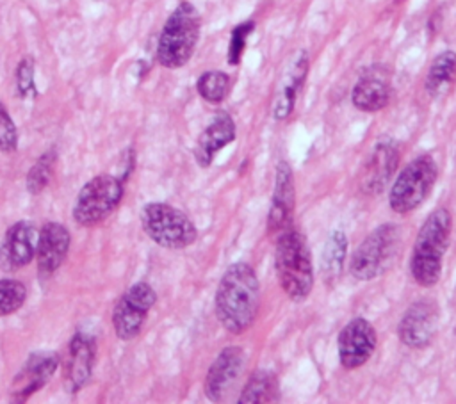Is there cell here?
I'll return each instance as SVG.
<instances>
[{
  "instance_id": "6da1fadb",
  "label": "cell",
  "mask_w": 456,
  "mask_h": 404,
  "mask_svg": "<svg viewBox=\"0 0 456 404\" xmlns=\"http://www.w3.org/2000/svg\"><path fill=\"white\" fill-rule=\"evenodd\" d=\"M214 308L219 324L232 335L253 326L260 308V283L249 263L237 262L224 271L216 288Z\"/></svg>"
},
{
  "instance_id": "7a4b0ae2",
  "label": "cell",
  "mask_w": 456,
  "mask_h": 404,
  "mask_svg": "<svg viewBox=\"0 0 456 404\" xmlns=\"http://www.w3.org/2000/svg\"><path fill=\"white\" fill-rule=\"evenodd\" d=\"M451 231L452 217L447 208L433 210L417 231L410 258V272L420 287L429 288L440 281Z\"/></svg>"
},
{
  "instance_id": "3957f363",
  "label": "cell",
  "mask_w": 456,
  "mask_h": 404,
  "mask_svg": "<svg viewBox=\"0 0 456 404\" xmlns=\"http://www.w3.org/2000/svg\"><path fill=\"white\" fill-rule=\"evenodd\" d=\"M276 278L290 301H305L314 288V263L306 238L289 228L276 237L274 246Z\"/></svg>"
},
{
  "instance_id": "277c9868",
  "label": "cell",
  "mask_w": 456,
  "mask_h": 404,
  "mask_svg": "<svg viewBox=\"0 0 456 404\" xmlns=\"http://www.w3.org/2000/svg\"><path fill=\"white\" fill-rule=\"evenodd\" d=\"M201 18L191 2H180L166 20L157 43L160 66L176 69L189 62L200 39Z\"/></svg>"
},
{
  "instance_id": "5b68a950",
  "label": "cell",
  "mask_w": 456,
  "mask_h": 404,
  "mask_svg": "<svg viewBox=\"0 0 456 404\" xmlns=\"http://www.w3.org/2000/svg\"><path fill=\"white\" fill-rule=\"evenodd\" d=\"M401 228L394 222H383L374 228L353 251L349 272L362 281L385 274L401 253Z\"/></svg>"
},
{
  "instance_id": "8992f818",
  "label": "cell",
  "mask_w": 456,
  "mask_h": 404,
  "mask_svg": "<svg viewBox=\"0 0 456 404\" xmlns=\"http://www.w3.org/2000/svg\"><path fill=\"white\" fill-rule=\"evenodd\" d=\"M438 176V164L429 155H419L401 169L395 182L390 187L388 205L395 214H410L419 208L431 189L435 187Z\"/></svg>"
},
{
  "instance_id": "52a82bcc",
  "label": "cell",
  "mask_w": 456,
  "mask_h": 404,
  "mask_svg": "<svg viewBox=\"0 0 456 404\" xmlns=\"http://www.w3.org/2000/svg\"><path fill=\"white\" fill-rule=\"evenodd\" d=\"M141 226L155 244L167 249H183L198 237L194 222L182 210L160 201L142 206Z\"/></svg>"
},
{
  "instance_id": "ba28073f",
  "label": "cell",
  "mask_w": 456,
  "mask_h": 404,
  "mask_svg": "<svg viewBox=\"0 0 456 404\" xmlns=\"http://www.w3.org/2000/svg\"><path fill=\"white\" fill-rule=\"evenodd\" d=\"M123 180L114 174L91 178L77 194L73 219L82 226H93L107 219L123 198Z\"/></svg>"
},
{
  "instance_id": "9c48e42d",
  "label": "cell",
  "mask_w": 456,
  "mask_h": 404,
  "mask_svg": "<svg viewBox=\"0 0 456 404\" xmlns=\"http://www.w3.org/2000/svg\"><path fill=\"white\" fill-rule=\"evenodd\" d=\"M155 301H157V294L148 283L139 281L132 285L121 295V299L112 310V326L118 338L121 340L135 338L141 333Z\"/></svg>"
},
{
  "instance_id": "30bf717a",
  "label": "cell",
  "mask_w": 456,
  "mask_h": 404,
  "mask_svg": "<svg viewBox=\"0 0 456 404\" xmlns=\"http://www.w3.org/2000/svg\"><path fill=\"white\" fill-rule=\"evenodd\" d=\"M376 342H378L376 329L367 319L363 317L351 319L340 329L337 338V352H338L340 365L347 370L363 367L374 354Z\"/></svg>"
},
{
  "instance_id": "8fae6325",
  "label": "cell",
  "mask_w": 456,
  "mask_h": 404,
  "mask_svg": "<svg viewBox=\"0 0 456 404\" xmlns=\"http://www.w3.org/2000/svg\"><path fill=\"white\" fill-rule=\"evenodd\" d=\"M438 327V306L433 299H417L413 301L406 311L403 313L399 326H397V335L399 340L411 347V349H424L428 347Z\"/></svg>"
},
{
  "instance_id": "7c38bea8",
  "label": "cell",
  "mask_w": 456,
  "mask_h": 404,
  "mask_svg": "<svg viewBox=\"0 0 456 404\" xmlns=\"http://www.w3.org/2000/svg\"><path fill=\"white\" fill-rule=\"evenodd\" d=\"M296 206V187H294V173L290 166L281 160L276 164L274 171V189L269 205L267 215V233L280 235L281 231L289 230L294 217Z\"/></svg>"
},
{
  "instance_id": "4fadbf2b",
  "label": "cell",
  "mask_w": 456,
  "mask_h": 404,
  "mask_svg": "<svg viewBox=\"0 0 456 404\" xmlns=\"http://www.w3.org/2000/svg\"><path fill=\"white\" fill-rule=\"evenodd\" d=\"M246 356L242 347L228 345L212 361L205 376V395L212 402H221L235 386L237 379L244 370Z\"/></svg>"
},
{
  "instance_id": "5bb4252c",
  "label": "cell",
  "mask_w": 456,
  "mask_h": 404,
  "mask_svg": "<svg viewBox=\"0 0 456 404\" xmlns=\"http://www.w3.org/2000/svg\"><path fill=\"white\" fill-rule=\"evenodd\" d=\"M399 164V144L392 137L376 141L363 167L362 189L367 194H379L394 176Z\"/></svg>"
},
{
  "instance_id": "9a60e30c",
  "label": "cell",
  "mask_w": 456,
  "mask_h": 404,
  "mask_svg": "<svg viewBox=\"0 0 456 404\" xmlns=\"http://www.w3.org/2000/svg\"><path fill=\"white\" fill-rule=\"evenodd\" d=\"M57 367H59L57 354L34 352L12 379V388H11L12 400L23 402L32 393L41 390L50 381V377L55 374Z\"/></svg>"
},
{
  "instance_id": "2e32d148",
  "label": "cell",
  "mask_w": 456,
  "mask_h": 404,
  "mask_svg": "<svg viewBox=\"0 0 456 404\" xmlns=\"http://www.w3.org/2000/svg\"><path fill=\"white\" fill-rule=\"evenodd\" d=\"M36 228L27 221L12 224L0 244V267L5 272L18 271L36 256Z\"/></svg>"
},
{
  "instance_id": "e0dca14e",
  "label": "cell",
  "mask_w": 456,
  "mask_h": 404,
  "mask_svg": "<svg viewBox=\"0 0 456 404\" xmlns=\"http://www.w3.org/2000/svg\"><path fill=\"white\" fill-rule=\"evenodd\" d=\"M69 231L61 222H46L36 242V260L41 278L52 276L64 262L69 249Z\"/></svg>"
},
{
  "instance_id": "ac0fdd59",
  "label": "cell",
  "mask_w": 456,
  "mask_h": 404,
  "mask_svg": "<svg viewBox=\"0 0 456 404\" xmlns=\"http://www.w3.org/2000/svg\"><path fill=\"white\" fill-rule=\"evenodd\" d=\"M94 365V342L84 333H75L68 345L64 361V388L77 393L91 377Z\"/></svg>"
},
{
  "instance_id": "d6986e66",
  "label": "cell",
  "mask_w": 456,
  "mask_h": 404,
  "mask_svg": "<svg viewBox=\"0 0 456 404\" xmlns=\"http://www.w3.org/2000/svg\"><path fill=\"white\" fill-rule=\"evenodd\" d=\"M235 139V123L228 112H217L200 133L194 146V158L200 167H208L219 149Z\"/></svg>"
},
{
  "instance_id": "ffe728a7",
  "label": "cell",
  "mask_w": 456,
  "mask_h": 404,
  "mask_svg": "<svg viewBox=\"0 0 456 404\" xmlns=\"http://www.w3.org/2000/svg\"><path fill=\"white\" fill-rule=\"evenodd\" d=\"M306 75H308V53L305 50H301L294 55V59L290 61V64L280 82L274 107H273V116L276 121L287 119L290 116V112L294 110L297 94L305 84Z\"/></svg>"
},
{
  "instance_id": "44dd1931",
  "label": "cell",
  "mask_w": 456,
  "mask_h": 404,
  "mask_svg": "<svg viewBox=\"0 0 456 404\" xmlns=\"http://www.w3.org/2000/svg\"><path fill=\"white\" fill-rule=\"evenodd\" d=\"M392 98V87L388 78L378 71H367L358 78L353 87L351 101L358 110L378 112L388 105Z\"/></svg>"
},
{
  "instance_id": "7402d4cb",
  "label": "cell",
  "mask_w": 456,
  "mask_h": 404,
  "mask_svg": "<svg viewBox=\"0 0 456 404\" xmlns=\"http://www.w3.org/2000/svg\"><path fill=\"white\" fill-rule=\"evenodd\" d=\"M426 91L431 98L447 96L456 85V52L445 50L438 53L426 75Z\"/></svg>"
},
{
  "instance_id": "603a6c76",
  "label": "cell",
  "mask_w": 456,
  "mask_h": 404,
  "mask_svg": "<svg viewBox=\"0 0 456 404\" xmlns=\"http://www.w3.org/2000/svg\"><path fill=\"white\" fill-rule=\"evenodd\" d=\"M280 397L278 379L269 370H256L244 384L240 397L237 399L239 404H264L274 402Z\"/></svg>"
},
{
  "instance_id": "cb8c5ba5",
  "label": "cell",
  "mask_w": 456,
  "mask_h": 404,
  "mask_svg": "<svg viewBox=\"0 0 456 404\" xmlns=\"http://www.w3.org/2000/svg\"><path fill=\"white\" fill-rule=\"evenodd\" d=\"M347 253V238L346 233L337 230L330 235L324 253H322V274L328 281H333L338 278Z\"/></svg>"
},
{
  "instance_id": "d4e9b609",
  "label": "cell",
  "mask_w": 456,
  "mask_h": 404,
  "mask_svg": "<svg viewBox=\"0 0 456 404\" xmlns=\"http://www.w3.org/2000/svg\"><path fill=\"white\" fill-rule=\"evenodd\" d=\"M196 89L200 96L208 103H221L232 89V78L228 73L219 69H210L200 75L196 82Z\"/></svg>"
},
{
  "instance_id": "484cf974",
  "label": "cell",
  "mask_w": 456,
  "mask_h": 404,
  "mask_svg": "<svg viewBox=\"0 0 456 404\" xmlns=\"http://www.w3.org/2000/svg\"><path fill=\"white\" fill-rule=\"evenodd\" d=\"M55 160H57V155H55V151L50 149V151L43 153L36 160V164L30 167V171L27 174V190L30 194H39L48 185V182L53 176Z\"/></svg>"
},
{
  "instance_id": "4316f807",
  "label": "cell",
  "mask_w": 456,
  "mask_h": 404,
  "mask_svg": "<svg viewBox=\"0 0 456 404\" xmlns=\"http://www.w3.org/2000/svg\"><path fill=\"white\" fill-rule=\"evenodd\" d=\"M27 299V288L16 279H0V317L14 313Z\"/></svg>"
},
{
  "instance_id": "83f0119b",
  "label": "cell",
  "mask_w": 456,
  "mask_h": 404,
  "mask_svg": "<svg viewBox=\"0 0 456 404\" xmlns=\"http://www.w3.org/2000/svg\"><path fill=\"white\" fill-rule=\"evenodd\" d=\"M253 30H255V21L253 20L242 21V23H239L232 28L230 41H228V64L237 66L240 62L242 53L246 50L248 37L251 36Z\"/></svg>"
},
{
  "instance_id": "f1b7e54d",
  "label": "cell",
  "mask_w": 456,
  "mask_h": 404,
  "mask_svg": "<svg viewBox=\"0 0 456 404\" xmlns=\"http://www.w3.org/2000/svg\"><path fill=\"white\" fill-rule=\"evenodd\" d=\"M16 89L21 98H32L37 94L36 82H34V61L30 57H25L20 61L16 68Z\"/></svg>"
},
{
  "instance_id": "f546056e",
  "label": "cell",
  "mask_w": 456,
  "mask_h": 404,
  "mask_svg": "<svg viewBox=\"0 0 456 404\" xmlns=\"http://www.w3.org/2000/svg\"><path fill=\"white\" fill-rule=\"evenodd\" d=\"M18 144V132L5 107L0 103V151H14Z\"/></svg>"
}]
</instances>
